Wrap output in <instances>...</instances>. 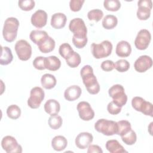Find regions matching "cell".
<instances>
[{
	"label": "cell",
	"instance_id": "obj_1",
	"mask_svg": "<svg viewBox=\"0 0 153 153\" xmlns=\"http://www.w3.org/2000/svg\"><path fill=\"white\" fill-rule=\"evenodd\" d=\"M69 30L73 33L72 42L78 48H84L87 43V29L84 20L81 18H74L69 25Z\"/></svg>",
	"mask_w": 153,
	"mask_h": 153
},
{
	"label": "cell",
	"instance_id": "obj_2",
	"mask_svg": "<svg viewBox=\"0 0 153 153\" xmlns=\"http://www.w3.org/2000/svg\"><path fill=\"white\" fill-rule=\"evenodd\" d=\"M80 75L88 92L91 94H97L100 91V85L92 67L88 65L84 66L80 71Z\"/></svg>",
	"mask_w": 153,
	"mask_h": 153
},
{
	"label": "cell",
	"instance_id": "obj_3",
	"mask_svg": "<svg viewBox=\"0 0 153 153\" xmlns=\"http://www.w3.org/2000/svg\"><path fill=\"white\" fill-rule=\"evenodd\" d=\"M19 26V21L15 17H8L5 20L2 30V35L6 41L11 42L16 39L17 35Z\"/></svg>",
	"mask_w": 153,
	"mask_h": 153
},
{
	"label": "cell",
	"instance_id": "obj_4",
	"mask_svg": "<svg viewBox=\"0 0 153 153\" xmlns=\"http://www.w3.org/2000/svg\"><path fill=\"white\" fill-rule=\"evenodd\" d=\"M95 130L106 136L117 134L118 131L117 122L102 118L98 120L94 124Z\"/></svg>",
	"mask_w": 153,
	"mask_h": 153
},
{
	"label": "cell",
	"instance_id": "obj_5",
	"mask_svg": "<svg viewBox=\"0 0 153 153\" xmlns=\"http://www.w3.org/2000/svg\"><path fill=\"white\" fill-rule=\"evenodd\" d=\"M112 50V43L108 41H103L100 44L92 43L91 45V51L93 57L99 59L109 56Z\"/></svg>",
	"mask_w": 153,
	"mask_h": 153
},
{
	"label": "cell",
	"instance_id": "obj_6",
	"mask_svg": "<svg viewBox=\"0 0 153 153\" xmlns=\"http://www.w3.org/2000/svg\"><path fill=\"white\" fill-rule=\"evenodd\" d=\"M124 88L120 84L112 85L108 90L109 95L112 98V102L122 108L127 101V96L124 91Z\"/></svg>",
	"mask_w": 153,
	"mask_h": 153
},
{
	"label": "cell",
	"instance_id": "obj_7",
	"mask_svg": "<svg viewBox=\"0 0 153 153\" xmlns=\"http://www.w3.org/2000/svg\"><path fill=\"white\" fill-rule=\"evenodd\" d=\"M131 105L136 111L152 117L153 105L151 102L146 101L141 97L136 96L131 100Z\"/></svg>",
	"mask_w": 153,
	"mask_h": 153
},
{
	"label": "cell",
	"instance_id": "obj_8",
	"mask_svg": "<svg viewBox=\"0 0 153 153\" xmlns=\"http://www.w3.org/2000/svg\"><path fill=\"white\" fill-rule=\"evenodd\" d=\"M15 51L19 59L22 61L29 60L32 55V47L25 39H20L16 42L14 46Z\"/></svg>",
	"mask_w": 153,
	"mask_h": 153
},
{
	"label": "cell",
	"instance_id": "obj_9",
	"mask_svg": "<svg viewBox=\"0 0 153 153\" xmlns=\"http://www.w3.org/2000/svg\"><path fill=\"white\" fill-rule=\"evenodd\" d=\"M44 97L45 93L43 89L39 87H35L30 90L27 105L32 109L38 108Z\"/></svg>",
	"mask_w": 153,
	"mask_h": 153
},
{
	"label": "cell",
	"instance_id": "obj_10",
	"mask_svg": "<svg viewBox=\"0 0 153 153\" xmlns=\"http://www.w3.org/2000/svg\"><path fill=\"white\" fill-rule=\"evenodd\" d=\"M1 146L7 153H21L22 147L16 139L11 136H6L1 140Z\"/></svg>",
	"mask_w": 153,
	"mask_h": 153
},
{
	"label": "cell",
	"instance_id": "obj_11",
	"mask_svg": "<svg viewBox=\"0 0 153 153\" xmlns=\"http://www.w3.org/2000/svg\"><path fill=\"white\" fill-rule=\"evenodd\" d=\"M151 35L147 29H141L138 33L134 40V45L137 49L144 50L146 49L151 42Z\"/></svg>",
	"mask_w": 153,
	"mask_h": 153
},
{
	"label": "cell",
	"instance_id": "obj_12",
	"mask_svg": "<svg viewBox=\"0 0 153 153\" xmlns=\"http://www.w3.org/2000/svg\"><path fill=\"white\" fill-rule=\"evenodd\" d=\"M137 17L140 20H146L150 17L152 2L151 0H140L137 2Z\"/></svg>",
	"mask_w": 153,
	"mask_h": 153
},
{
	"label": "cell",
	"instance_id": "obj_13",
	"mask_svg": "<svg viewBox=\"0 0 153 153\" xmlns=\"http://www.w3.org/2000/svg\"><path fill=\"white\" fill-rule=\"evenodd\" d=\"M77 110L80 118L84 121H90L94 117V112L90 103L82 101L78 103Z\"/></svg>",
	"mask_w": 153,
	"mask_h": 153
},
{
	"label": "cell",
	"instance_id": "obj_14",
	"mask_svg": "<svg viewBox=\"0 0 153 153\" xmlns=\"http://www.w3.org/2000/svg\"><path fill=\"white\" fill-rule=\"evenodd\" d=\"M152 66V60L151 57L147 55L140 56L134 63V69L140 73L146 72Z\"/></svg>",
	"mask_w": 153,
	"mask_h": 153
},
{
	"label": "cell",
	"instance_id": "obj_15",
	"mask_svg": "<svg viewBox=\"0 0 153 153\" xmlns=\"http://www.w3.org/2000/svg\"><path fill=\"white\" fill-rule=\"evenodd\" d=\"M47 17V13L45 11L38 10L31 16V23L37 28H42L46 25Z\"/></svg>",
	"mask_w": 153,
	"mask_h": 153
},
{
	"label": "cell",
	"instance_id": "obj_16",
	"mask_svg": "<svg viewBox=\"0 0 153 153\" xmlns=\"http://www.w3.org/2000/svg\"><path fill=\"white\" fill-rule=\"evenodd\" d=\"M93 140V135L88 132H81L75 138L76 146L81 149H84L88 147Z\"/></svg>",
	"mask_w": 153,
	"mask_h": 153
},
{
	"label": "cell",
	"instance_id": "obj_17",
	"mask_svg": "<svg viewBox=\"0 0 153 153\" xmlns=\"http://www.w3.org/2000/svg\"><path fill=\"white\" fill-rule=\"evenodd\" d=\"M82 93L81 88L76 85L68 87L64 92L65 99L68 101H74L78 99Z\"/></svg>",
	"mask_w": 153,
	"mask_h": 153
},
{
	"label": "cell",
	"instance_id": "obj_18",
	"mask_svg": "<svg viewBox=\"0 0 153 153\" xmlns=\"http://www.w3.org/2000/svg\"><path fill=\"white\" fill-rule=\"evenodd\" d=\"M115 53L120 57H127L131 53V47L130 44L126 41H120L116 47Z\"/></svg>",
	"mask_w": 153,
	"mask_h": 153
},
{
	"label": "cell",
	"instance_id": "obj_19",
	"mask_svg": "<svg viewBox=\"0 0 153 153\" xmlns=\"http://www.w3.org/2000/svg\"><path fill=\"white\" fill-rule=\"evenodd\" d=\"M66 16L62 13H56L52 15L51 18V26L56 29L65 27L66 23Z\"/></svg>",
	"mask_w": 153,
	"mask_h": 153
},
{
	"label": "cell",
	"instance_id": "obj_20",
	"mask_svg": "<svg viewBox=\"0 0 153 153\" xmlns=\"http://www.w3.org/2000/svg\"><path fill=\"white\" fill-rule=\"evenodd\" d=\"M45 111L49 115H56L60 110V105L59 102L55 99H49L44 104Z\"/></svg>",
	"mask_w": 153,
	"mask_h": 153
},
{
	"label": "cell",
	"instance_id": "obj_21",
	"mask_svg": "<svg viewBox=\"0 0 153 153\" xmlns=\"http://www.w3.org/2000/svg\"><path fill=\"white\" fill-rule=\"evenodd\" d=\"M48 36L46 31L41 30H33L30 32L29 35L30 40L37 45L42 42Z\"/></svg>",
	"mask_w": 153,
	"mask_h": 153
},
{
	"label": "cell",
	"instance_id": "obj_22",
	"mask_svg": "<svg viewBox=\"0 0 153 153\" xmlns=\"http://www.w3.org/2000/svg\"><path fill=\"white\" fill-rule=\"evenodd\" d=\"M105 147L111 153H122L127 152L124 147L116 139L109 140L106 142Z\"/></svg>",
	"mask_w": 153,
	"mask_h": 153
},
{
	"label": "cell",
	"instance_id": "obj_23",
	"mask_svg": "<svg viewBox=\"0 0 153 153\" xmlns=\"http://www.w3.org/2000/svg\"><path fill=\"white\" fill-rule=\"evenodd\" d=\"M68 145L67 139L63 136L59 135L54 137L51 140V146L53 148L57 151L64 150Z\"/></svg>",
	"mask_w": 153,
	"mask_h": 153
},
{
	"label": "cell",
	"instance_id": "obj_24",
	"mask_svg": "<svg viewBox=\"0 0 153 153\" xmlns=\"http://www.w3.org/2000/svg\"><path fill=\"white\" fill-rule=\"evenodd\" d=\"M55 41L51 37L48 36L42 42L38 45L39 51L43 53L51 52L55 48Z\"/></svg>",
	"mask_w": 153,
	"mask_h": 153
},
{
	"label": "cell",
	"instance_id": "obj_25",
	"mask_svg": "<svg viewBox=\"0 0 153 153\" xmlns=\"http://www.w3.org/2000/svg\"><path fill=\"white\" fill-rule=\"evenodd\" d=\"M61 66L60 59L55 56H50L45 57V69L51 71H57Z\"/></svg>",
	"mask_w": 153,
	"mask_h": 153
},
{
	"label": "cell",
	"instance_id": "obj_26",
	"mask_svg": "<svg viewBox=\"0 0 153 153\" xmlns=\"http://www.w3.org/2000/svg\"><path fill=\"white\" fill-rule=\"evenodd\" d=\"M41 83L42 86L47 90L54 88L57 83L55 76L50 74H45L43 75L41 78Z\"/></svg>",
	"mask_w": 153,
	"mask_h": 153
},
{
	"label": "cell",
	"instance_id": "obj_27",
	"mask_svg": "<svg viewBox=\"0 0 153 153\" xmlns=\"http://www.w3.org/2000/svg\"><path fill=\"white\" fill-rule=\"evenodd\" d=\"M13 59V56L11 49L8 47L1 46L0 64L1 65H7L12 62Z\"/></svg>",
	"mask_w": 153,
	"mask_h": 153
},
{
	"label": "cell",
	"instance_id": "obj_28",
	"mask_svg": "<svg viewBox=\"0 0 153 153\" xmlns=\"http://www.w3.org/2000/svg\"><path fill=\"white\" fill-rule=\"evenodd\" d=\"M102 26L106 29H112L118 24L117 17L114 15H106L102 20Z\"/></svg>",
	"mask_w": 153,
	"mask_h": 153
},
{
	"label": "cell",
	"instance_id": "obj_29",
	"mask_svg": "<svg viewBox=\"0 0 153 153\" xmlns=\"http://www.w3.org/2000/svg\"><path fill=\"white\" fill-rule=\"evenodd\" d=\"M118 131L117 134L123 136L131 130V124L127 120H121L117 122Z\"/></svg>",
	"mask_w": 153,
	"mask_h": 153
},
{
	"label": "cell",
	"instance_id": "obj_30",
	"mask_svg": "<svg viewBox=\"0 0 153 153\" xmlns=\"http://www.w3.org/2000/svg\"><path fill=\"white\" fill-rule=\"evenodd\" d=\"M7 116L13 120H17L21 115V109L16 105H10L7 109Z\"/></svg>",
	"mask_w": 153,
	"mask_h": 153
},
{
	"label": "cell",
	"instance_id": "obj_31",
	"mask_svg": "<svg viewBox=\"0 0 153 153\" xmlns=\"http://www.w3.org/2000/svg\"><path fill=\"white\" fill-rule=\"evenodd\" d=\"M81 59L80 55L75 52L74 51L72 54L67 59H66V62L67 65L71 67V68H76L81 63Z\"/></svg>",
	"mask_w": 153,
	"mask_h": 153
},
{
	"label": "cell",
	"instance_id": "obj_32",
	"mask_svg": "<svg viewBox=\"0 0 153 153\" xmlns=\"http://www.w3.org/2000/svg\"><path fill=\"white\" fill-rule=\"evenodd\" d=\"M103 6L108 11H117L121 7V2L118 0H105Z\"/></svg>",
	"mask_w": 153,
	"mask_h": 153
},
{
	"label": "cell",
	"instance_id": "obj_33",
	"mask_svg": "<svg viewBox=\"0 0 153 153\" xmlns=\"http://www.w3.org/2000/svg\"><path fill=\"white\" fill-rule=\"evenodd\" d=\"M72 48L68 43H63L59 47V53L60 55L65 60L67 59L74 52Z\"/></svg>",
	"mask_w": 153,
	"mask_h": 153
},
{
	"label": "cell",
	"instance_id": "obj_34",
	"mask_svg": "<svg viewBox=\"0 0 153 153\" xmlns=\"http://www.w3.org/2000/svg\"><path fill=\"white\" fill-rule=\"evenodd\" d=\"M48 125L53 130L59 129L62 125L63 120L59 115H51L48 118Z\"/></svg>",
	"mask_w": 153,
	"mask_h": 153
},
{
	"label": "cell",
	"instance_id": "obj_35",
	"mask_svg": "<svg viewBox=\"0 0 153 153\" xmlns=\"http://www.w3.org/2000/svg\"><path fill=\"white\" fill-rule=\"evenodd\" d=\"M121 137L123 142L127 145H132L134 144L137 140L136 134L132 129L124 136H121Z\"/></svg>",
	"mask_w": 153,
	"mask_h": 153
},
{
	"label": "cell",
	"instance_id": "obj_36",
	"mask_svg": "<svg viewBox=\"0 0 153 153\" xmlns=\"http://www.w3.org/2000/svg\"><path fill=\"white\" fill-rule=\"evenodd\" d=\"M103 16V11L100 9H93L89 11L87 13V17L90 20L99 22Z\"/></svg>",
	"mask_w": 153,
	"mask_h": 153
},
{
	"label": "cell",
	"instance_id": "obj_37",
	"mask_svg": "<svg viewBox=\"0 0 153 153\" xmlns=\"http://www.w3.org/2000/svg\"><path fill=\"white\" fill-rule=\"evenodd\" d=\"M115 68L120 72H124L130 68V63L125 59H120L115 62Z\"/></svg>",
	"mask_w": 153,
	"mask_h": 153
},
{
	"label": "cell",
	"instance_id": "obj_38",
	"mask_svg": "<svg viewBox=\"0 0 153 153\" xmlns=\"http://www.w3.org/2000/svg\"><path fill=\"white\" fill-rule=\"evenodd\" d=\"M19 7L21 10L26 11L32 10L35 5V2L33 0H23L18 2Z\"/></svg>",
	"mask_w": 153,
	"mask_h": 153
},
{
	"label": "cell",
	"instance_id": "obj_39",
	"mask_svg": "<svg viewBox=\"0 0 153 153\" xmlns=\"http://www.w3.org/2000/svg\"><path fill=\"white\" fill-rule=\"evenodd\" d=\"M33 67L38 70H44L45 69V57L38 56L33 61Z\"/></svg>",
	"mask_w": 153,
	"mask_h": 153
},
{
	"label": "cell",
	"instance_id": "obj_40",
	"mask_svg": "<svg viewBox=\"0 0 153 153\" xmlns=\"http://www.w3.org/2000/svg\"><path fill=\"white\" fill-rule=\"evenodd\" d=\"M84 2V0H71L69 2V7L71 10L74 12L79 11L82 8Z\"/></svg>",
	"mask_w": 153,
	"mask_h": 153
},
{
	"label": "cell",
	"instance_id": "obj_41",
	"mask_svg": "<svg viewBox=\"0 0 153 153\" xmlns=\"http://www.w3.org/2000/svg\"><path fill=\"white\" fill-rule=\"evenodd\" d=\"M107 110L110 114L117 115L121 112V108L117 105L112 101L108 103L107 106Z\"/></svg>",
	"mask_w": 153,
	"mask_h": 153
},
{
	"label": "cell",
	"instance_id": "obj_42",
	"mask_svg": "<svg viewBox=\"0 0 153 153\" xmlns=\"http://www.w3.org/2000/svg\"><path fill=\"white\" fill-rule=\"evenodd\" d=\"M100 67L103 71L105 72H109L115 68V63L112 60H106L102 62L100 65Z\"/></svg>",
	"mask_w": 153,
	"mask_h": 153
},
{
	"label": "cell",
	"instance_id": "obj_43",
	"mask_svg": "<svg viewBox=\"0 0 153 153\" xmlns=\"http://www.w3.org/2000/svg\"><path fill=\"white\" fill-rule=\"evenodd\" d=\"M101 148L97 145H90L88 147L87 153H102Z\"/></svg>",
	"mask_w": 153,
	"mask_h": 153
}]
</instances>
